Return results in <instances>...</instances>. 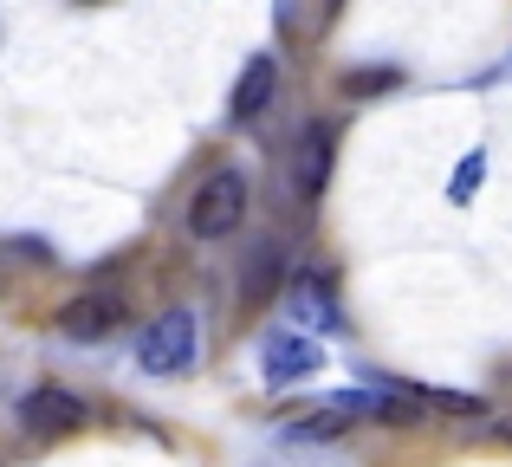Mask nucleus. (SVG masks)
I'll list each match as a JSON object with an SVG mask.
<instances>
[{
    "instance_id": "11",
    "label": "nucleus",
    "mask_w": 512,
    "mask_h": 467,
    "mask_svg": "<svg viewBox=\"0 0 512 467\" xmlns=\"http://www.w3.org/2000/svg\"><path fill=\"white\" fill-rule=\"evenodd\" d=\"M415 396H422V409H441V416H487V403L461 390H415Z\"/></svg>"
},
{
    "instance_id": "12",
    "label": "nucleus",
    "mask_w": 512,
    "mask_h": 467,
    "mask_svg": "<svg viewBox=\"0 0 512 467\" xmlns=\"http://www.w3.org/2000/svg\"><path fill=\"white\" fill-rule=\"evenodd\" d=\"M273 279H279V247H273V240H260V247H253V266H247V299H260Z\"/></svg>"
},
{
    "instance_id": "5",
    "label": "nucleus",
    "mask_w": 512,
    "mask_h": 467,
    "mask_svg": "<svg viewBox=\"0 0 512 467\" xmlns=\"http://www.w3.org/2000/svg\"><path fill=\"white\" fill-rule=\"evenodd\" d=\"M318 364H325L318 338H305V331H266V344H260V377L273 383V390H286V383H305Z\"/></svg>"
},
{
    "instance_id": "4",
    "label": "nucleus",
    "mask_w": 512,
    "mask_h": 467,
    "mask_svg": "<svg viewBox=\"0 0 512 467\" xmlns=\"http://www.w3.org/2000/svg\"><path fill=\"white\" fill-rule=\"evenodd\" d=\"M124 312H130V305L117 299V292H78V299L59 312V338L104 344V338H117V331H124Z\"/></svg>"
},
{
    "instance_id": "9",
    "label": "nucleus",
    "mask_w": 512,
    "mask_h": 467,
    "mask_svg": "<svg viewBox=\"0 0 512 467\" xmlns=\"http://www.w3.org/2000/svg\"><path fill=\"white\" fill-rule=\"evenodd\" d=\"M402 72L396 65H363V72H344V98H376V91H396Z\"/></svg>"
},
{
    "instance_id": "2",
    "label": "nucleus",
    "mask_w": 512,
    "mask_h": 467,
    "mask_svg": "<svg viewBox=\"0 0 512 467\" xmlns=\"http://www.w3.org/2000/svg\"><path fill=\"white\" fill-rule=\"evenodd\" d=\"M195 357H201V331H195V312H188V305H169L137 338V364L150 370V377H188Z\"/></svg>"
},
{
    "instance_id": "8",
    "label": "nucleus",
    "mask_w": 512,
    "mask_h": 467,
    "mask_svg": "<svg viewBox=\"0 0 512 467\" xmlns=\"http://www.w3.org/2000/svg\"><path fill=\"white\" fill-rule=\"evenodd\" d=\"M292 318H299V325H318V331H338V325H344V312H338V286H331V273L305 266V273L292 279Z\"/></svg>"
},
{
    "instance_id": "7",
    "label": "nucleus",
    "mask_w": 512,
    "mask_h": 467,
    "mask_svg": "<svg viewBox=\"0 0 512 467\" xmlns=\"http://www.w3.org/2000/svg\"><path fill=\"white\" fill-rule=\"evenodd\" d=\"M273 98H279V59H273V52H253L247 72L234 78V104H227V117H234V124H260V117L273 111Z\"/></svg>"
},
{
    "instance_id": "10",
    "label": "nucleus",
    "mask_w": 512,
    "mask_h": 467,
    "mask_svg": "<svg viewBox=\"0 0 512 467\" xmlns=\"http://www.w3.org/2000/svg\"><path fill=\"white\" fill-rule=\"evenodd\" d=\"M480 176H487V150H467L461 169H454V182H448V202H474Z\"/></svg>"
},
{
    "instance_id": "3",
    "label": "nucleus",
    "mask_w": 512,
    "mask_h": 467,
    "mask_svg": "<svg viewBox=\"0 0 512 467\" xmlns=\"http://www.w3.org/2000/svg\"><path fill=\"white\" fill-rule=\"evenodd\" d=\"M85 396H72V390H59V383H46V390H33L20 403V429L33 435V442H52V435H72V429H85Z\"/></svg>"
},
{
    "instance_id": "14",
    "label": "nucleus",
    "mask_w": 512,
    "mask_h": 467,
    "mask_svg": "<svg viewBox=\"0 0 512 467\" xmlns=\"http://www.w3.org/2000/svg\"><path fill=\"white\" fill-rule=\"evenodd\" d=\"M85 7H91V0H85Z\"/></svg>"
},
{
    "instance_id": "1",
    "label": "nucleus",
    "mask_w": 512,
    "mask_h": 467,
    "mask_svg": "<svg viewBox=\"0 0 512 467\" xmlns=\"http://www.w3.org/2000/svg\"><path fill=\"white\" fill-rule=\"evenodd\" d=\"M247 208H253V189H247V176H240L234 163H221V169H208V176L195 182V195H188V215H182V228L195 234V240H227L247 221Z\"/></svg>"
},
{
    "instance_id": "13",
    "label": "nucleus",
    "mask_w": 512,
    "mask_h": 467,
    "mask_svg": "<svg viewBox=\"0 0 512 467\" xmlns=\"http://www.w3.org/2000/svg\"><path fill=\"white\" fill-rule=\"evenodd\" d=\"M493 435H500V442H512V416H506V422H493Z\"/></svg>"
},
{
    "instance_id": "6",
    "label": "nucleus",
    "mask_w": 512,
    "mask_h": 467,
    "mask_svg": "<svg viewBox=\"0 0 512 467\" xmlns=\"http://www.w3.org/2000/svg\"><path fill=\"white\" fill-rule=\"evenodd\" d=\"M331 150H338V130L312 117V124L299 130V143H292V195H299V202H318V195H325Z\"/></svg>"
}]
</instances>
